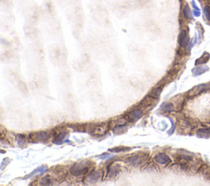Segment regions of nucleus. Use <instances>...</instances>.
Here are the masks:
<instances>
[{
  "mask_svg": "<svg viewBox=\"0 0 210 186\" xmlns=\"http://www.w3.org/2000/svg\"><path fill=\"white\" fill-rule=\"evenodd\" d=\"M92 167V162L89 161H83L74 164L70 168V173L74 176H81L85 175Z\"/></svg>",
  "mask_w": 210,
  "mask_h": 186,
  "instance_id": "obj_1",
  "label": "nucleus"
},
{
  "mask_svg": "<svg viewBox=\"0 0 210 186\" xmlns=\"http://www.w3.org/2000/svg\"><path fill=\"white\" fill-rule=\"evenodd\" d=\"M30 138L33 142H45L50 138V134L47 131L34 132L30 134Z\"/></svg>",
  "mask_w": 210,
  "mask_h": 186,
  "instance_id": "obj_2",
  "label": "nucleus"
},
{
  "mask_svg": "<svg viewBox=\"0 0 210 186\" xmlns=\"http://www.w3.org/2000/svg\"><path fill=\"white\" fill-rule=\"evenodd\" d=\"M109 125L108 123H100L95 125V126L92 128V134L96 136H103L106 134L108 130Z\"/></svg>",
  "mask_w": 210,
  "mask_h": 186,
  "instance_id": "obj_3",
  "label": "nucleus"
},
{
  "mask_svg": "<svg viewBox=\"0 0 210 186\" xmlns=\"http://www.w3.org/2000/svg\"><path fill=\"white\" fill-rule=\"evenodd\" d=\"M102 177V174L100 171H93L91 172L87 176V182L90 183V184H95L97 183Z\"/></svg>",
  "mask_w": 210,
  "mask_h": 186,
  "instance_id": "obj_4",
  "label": "nucleus"
},
{
  "mask_svg": "<svg viewBox=\"0 0 210 186\" xmlns=\"http://www.w3.org/2000/svg\"><path fill=\"white\" fill-rule=\"evenodd\" d=\"M55 180H56L54 179V177L53 175H44V177L41 178L40 180V185H53V182Z\"/></svg>",
  "mask_w": 210,
  "mask_h": 186,
  "instance_id": "obj_5",
  "label": "nucleus"
},
{
  "mask_svg": "<svg viewBox=\"0 0 210 186\" xmlns=\"http://www.w3.org/2000/svg\"><path fill=\"white\" fill-rule=\"evenodd\" d=\"M179 44L181 47L186 48L189 44V37L187 33L183 30L181 33V35H179Z\"/></svg>",
  "mask_w": 210,
  "mask_h": 186,
  "instance_id": "obj_6",
  "label": "nucleus"
},
{
  "mask_svg": "<svg viewBox=\"0 0 210 186\" xmlns=\"http://www.w3.org/2000/svg\"><path fill=\"white\" fill-rule=\"evenodd\" d=\"M155 160L160 164H167V163L171 162L170 157L168 156H167L166 154H164V153H160V154L156 155Z\"/></svg>",
  "mask_w": 210,
  "mask_h": 186,
  "instance_id": "obj_7",
  "label": "nucleus"
},
{
  "mask_svg": "<svg viewBox=\"0 0 210 186\" xmlns=\"http://www.w3.org/2000/svg\"><path fill=\"white\" fill-rule=\"evenodd\" d=\"M142 115V111L140 109H135L133 110L132 112H131L128 115V119L131 121H135V120H138Z\"/></svg>",
  "mask_w": 210,
  "mask_h": 186,
  "instance_id": "obj_8",
  "label": "nucleus"
},
{
  "mask_svg": "<svg viewBox=\"0 0 210 186\" xmlns=\"http://www.w3.org/2000/svg\"><path fill=\"white\" fill-rule=\"evenodd\" d=\"M127 161H128V162H129L130 164L132 165V166H138V165H140L141 163V158L138 155L129 157L127 159Z\"/></svg>",
  "mask_w": 210,
  "mask_h": 186,
  "instance_id": "obj_9",
  "label": "nucleus"
},
{
  "mask_svg": "<svg viewBox=\"0 0 210 186\" xmlns=\"http://www.w3.org/2000/svg\"><path fill=\"white\" fill-rule=\"evenodd\" d=\"M66 137V132H62L58 135H57V137L54 139L53 143H57V144H60V143H63V142H65V139Z\"/></svg>",
  "mask_w": 210,
  "mask_h": 186,
  "instance_id": "obj_10",
  "label": "nucleus"
},
{
  "mask_svg": "<svg viewBox=\"0 0 210 186\" xmlns=\"http://www.w3.org/2000/svg\"><path fill=\"white\" fill-rule=\"evenodd\" d=\"M48 171V167H40L37 168L36 170H35L31 174H30L29 176L30 177V176H33L34 175H35V174H42V173H44V172H46Z\"/></svg>",
  "mask_w": 210,
  "mask_h": 186,
  "instance_id": "obj_11",
  "label": "nucleus"
},
{
  "mask_svg": "<svg viewBox=\"0 0 210 186\" xmlns=\"http://www.w3.org/2000/svg\"><path fill=\"white\" fill-rule=\"evenodd\" d=\"M118 172H119V167H118V166H114L113 167L111 168L109 167V172H108V175H109V176H114V175L118 174Z\"/></svg>",
  "mask_w": 210,
  "mask_h": 186,
  "instance_id": "obj_12",
  "label": "nucleus"
},
{
  "mask_svg": "<svg viewBox=\"0 0 210 186\" xmlns=\"http://www.w3.org/2000/svg\"><path fill=\"white\" fill-rule=\"evenodd\" d=\"M197 135H199V137H204V136H208L210 135V131L209 130V129H201L199 130V131L197 132Z\"/></svg>",
  "mask_w": 210,
  "mask_h": 186,
  "instance_id": "obj_13",
  "label": "nucleus"
},
{
  "mask_svg": "<svg viewBox=\"0 0 210 186\" xmlns=\"http://www.w3.org/2000/svg\"><path fill=\"white\" fill-rule=\"evenodd\" d=\"M183 12H184V16L185 17H186V18L191 19L192 17L191 9H190V7H189L187 5L185 7L184 10H183Z\"/></svg>",
  "mask_w": 210,
  "mask_h": 186,
  "instance_id": "obj_14",
  "label": "nucleus"
},
{
  "mask_svg": "<svg viewBox=\"0 0 210 186\" xmlns=\"http://www.w3.org/2000/svg\"><path fill=\"white\" fill-rule=\"evenodd\" d=\"M174 108V106L172 103H166L164 106L162 107V111L163 112H171V111H172Z\"/></svg>",
  "mask_w": 210,
  "mask_h": 186,
  "instance_id": "obj_15",
  "label": "nucleus"
},
{
  "mask_svg": "<svg viewBox=\"0 0 210 186\" xmlns=\"http://www.w3.org/2000/svg\"><path fill=\"white\" fill-rule=\"evenodd\" d=\"M17 143L18 144H23L26 143V139H25V136L22 135H17Z\"/></svg>",
  "mask_w": 210,
  "mask_h": 186,
  "instance_id": "obj_16",
  "label": "nucleus"
},
{
  "mask_svg": "<svg viewBox=\"0 0 210 186\" xmlns=\"http://www.w3.org/2000/svg\"><path fill=\"white\" fill-rule=\"evenodd\" d=\"M129 148H124V147H118V148H115V149H110L111 152H114V153H119V152H122V151H126V150H129Z\"/></svg>",
  "mask_w": 210,
  "mask_h": 186,
  "instance_id": "obj_17",
  "label": "nucleus"
},
{
  "mask_svg": "<svg viewBox=\"0 0 210 186\" xmlns=\"http://www.w3.org/2000/svg\"><path fill=\"white\" fill-rule=\"evenodd\" d=\"M204 13L208 20L210 21V6H205L204 8Z\"/></svg>",
  "mask_w": 210,
  "mask_h": 186,
  "instance_id": "obj_18",
  "label": "nucleus"
},
{
  "mask_svg": "<svg viewBox=\"0 0 210 186\" xmlns=\"http://www.w3.org/2000/svg\"><path fill=\"white\" fill-rule=\"evenodd\" d=\"M160 93H161V89H160V88H158V89H154V90L153 91L152 96H154V98H159Z\"/></svg>",
  "mask_w": 210,
  "mask_h": 186,
  "instance_id": "obj_19",
  "label": "nucleus"
},
{
  "mask_svg": "<svg viewBox=\"0 0 210 186\" xmlns=\"http://www.w3.org/2000/svg\"><path fill=\"white\" fill-rule=\"evenodd\" d=\"M4 130V129H3V128H0V135H2V134H3Z\"/></svg>",
  "mask_w": 210,
  "mask_h": 186,
  "instance_id": "obj_20",
  "label": "nucleus"
}]
</instances>
